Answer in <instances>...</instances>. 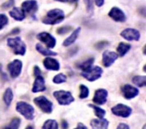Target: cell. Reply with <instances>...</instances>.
<instances>
[{
    "label": "cell",
    "mask_w": 146,
    "mask_h": 129,
    "mask_svg": "<svg viewBox=\"0 0 146 129\" xmlns=\"http://www.w3.org/2000/svg\"><path fill=\"white\" fill-rule=\"evenodd\" d=\"M117 54L116 52L106 50L102 53V64L105 67L111 66L117 60Z\"/></svg>",
    "instance_id": "obj_14"
},
{
    "label": "cell",
    "mask_w": 146,
    "mask_h": 129,
    "mask_svg": "<svg viewBox=\"0 0 146 129\" xmlns=\"http://www.w3.org/2000/svg\"><path fill=\"white\" fill-rule=\"evenodd\" d=\"M35 104L44 113H51L53 110V103L45 97H38L34 99Z\"/></svg>",
    "instance_id": "obj_5"
},
{
    "label": "cell",
    "mask_w": 146,
    "mask_h": 129,
    "mask_svg": "<svg viewBox=\"0 0 146 129\" xmlns=\"http://www.w3.org/2000/svg\"><path fill=\"white\" fill-rule=\"evenodd\" d=\"M108 16L113 20H114L116 22H120V23L125 22L127 19L126 15L123 13V11L117 7H113L108 13Z\"/></svg>",
    "instance_id": "obj_13"
},
{
    "label": "cell",
    "mask_w": 146,
    "mask_h": 129,
    "mask_svg": "<svg viewBox=\"0 0 146 129\" xmlns=\"http://www.w3.org/2000/svg\"><path fill=\"white\" fill-rule=\"evenodd\" d=\"M102 69L99 66L92 67L86 71L82 72V75L89 81H94L96 80H98L102 75Z\"/></svg>",
    "instance_id": "obj_6"
},
{
    "label": "cell",
    "mask_w": 146,
    "mask_h": 129,
    "mask_svg": "<svg viewBox=\"0 0 146 129\" xmlns=\"http://www.w3.org/2000/svg\"><path fill=\"white\" fill-rule=\"evenodd\" d=\"M23 67V63L19 60H15L12 62H10L8 65V70L9 71V74L12 78H16L18 77L22 71Z\"/></svg>",
    "instance_id": "obj_9"
},
{
    "label": "cell",
    "mask_w": 146,
    "mask_h": 129,
    "mask_svg": "<svg viewBox=\"0 0 146 129\" xmlns=\"http://www.w3.org/2000/svg\"><path fill=\"white\" fill-rule=\"evenodd\" d=\"M121 91H122V94L124 97V98L128 99V100L134 98L139 93V90L136 87L131 86V85H129V84H125L122 86Z\"/></svg>",
    "instance_id": "obj_11"
},
{
    "label": "cell",
    "mask_w": 146,
    "mask_h": 129,
    "mask_svg": "<svg viewBox=\"0 0 146 129\" xmlns=\"http://www.w3.org/2000/svg\"><path fill=\"white\" fill-rule=\"evenodd\" d=\"M35 49L36 50L40 53L41 55L43 56H48V57H50V56H57V53L56 52H54L52 50H50L46 48H44V46L40 44H37L36 46H35Z\"/></svg>",
    "instance_id": "obj_22"
},
{
    "label": "cell",
    "mask_w": 146,
    "mask_h": 129,
    "mask_svg": "<svg viewBox=\"0 0 146 129\" xmlns=\"http://www.w3.org/2000/svg\"><path fill=\"white\" fill-rule=\"evenodd\" d=\"M108 41H101V42H98V43L96 45H95V47L96 48H98V50H102L103 49L104 47H106V46H108Z\"/></svg>",
    "instance_id": "obj_34"
},
{
    "label": "cell",
    "mask_w": 146,
    "mask_h": 129,
    "mask_svg": "<svg viewBox=\"0 0 146 129\" xmlns=\"http://www.w3.org/2000/svg\"><path fill=\"white\" fill-rule=\"evenodd\" d=\"M120 35L128 41H138L140 39L139 31L135 29H132V28L123 29L120 33Z\"/></svg>",
    "instance_id": "obj_8"
},
{
    "label": "cell",
    "mask_w": 146,
    "mask_h": 129,
    "mask_svg": "<svg viewBox=\"0 0 146 129\" xmlns=\"http://www.w3.org/2000/svg\"><path fill=\"white\" fill-rule=\"evenodd\" d=\"M130 49H131V45L129 44L120 42L117 47V52L120 57H123L129 51Z\"/></svg>",
    "instance_id": "obj_21"
},
{
    "label": "cell",
    "mask_w": 146,
    "mask_h": 129,
    "mask_svg": "<svg viewBox=\"0 0 146 129\" xmlns=\"http://www.w3.org/2000/svg\"><path fill=\"white\" fill-rule=\"evenodd\" d=\"M21 9L25 13L34 15L38 10V3L36 0H26L23 2Z\"/></svg>",
    "instance_id": "obj_12"
},
{
    "label": "cell",
    "mask_w": 146,
    "mask_h": 129,
    "mask_svg": "<svg viewBox=\"0 0 146 129\" xmlns=\"http://www.w3.org/2000/svg\"><path fill=\"white\" fill-rule=\"evenodd\" d=\"M7 44L13 50L15 55L25 56L26 52V45L20 37L9 38L7 40Z\"/></svg>",
    "instance_id": "obj_2"
},
{
    "label": "cell",
    "mask_w": 146,
    "mask_h": 129,
    "mask_svg": "<svg viewBox=\"0 0 146 129\" xmlns=\"http://www.w3.org/2000/svg\"><path fill=\"white\" fill-rule=\"evenodd\" d=\"M66 75H65L64 74L60 73L58 75H56L54 78H53V82L56 84H60V83H64L66 81Z\"/></svg>",
    "instance_id": "obj_30"
},
{
    "label": "cell",
    "mask_w": 146,
    "mask_h": 129,
    "mask_svg": "<svg viewBox=\"0 0 146 129\" xmlns=\"http://www.w3.org/2000/svg\"><path fill=\"white\" fill-rule=\"evenodd\" d=\"M72 29L71 26H63L57 29V34H65L68 32H70Z\"/></svg>",
    "instance_id": "obj_33"
},
{
    "label": "cell",
    "mask_w": 146,
    "mask_h": 129,
    "mask_svg": "<svg viewBox=\"0 0 146 129\" xmlns=\"http://www.w3.org/2000/svg\"><path fill=\"white\" fill-rule=\"evenodd\" d=\"M108 95V92L106 89H102V88L98 89L94 93V97H93L92 101L97 105H103L107 101Z\"/></svg>",
    "instance_id": "obj_15"
},
{
    "label": "cell",
    "mask_w": 146,
    "mask_h": 129,
    "mask_svg": "<svg viewBox=\"0 0 146 129\" xmlns=\"http://www.w3.org/2000/svg\"><path fill=\"white\" fill-rule=\"evenodd\" d=\"M8 23H9L8 17L5 15H3V14H1L0 15V30L2 29H3L7 25Z\"/></svg>",
    "instance_id": "obj_31"
},
{
    "label": "cell",
    "mask_w": 146,
    "mask_h": 129,
    "mask_svg": "<svg viewBox=\"0 0 146 129\" xmlns=\"http://www.w3.org/2000/svg\"><path fill=\"white\" fill-rule=\"evenodd\" d=\"M34 75H35V77L39 76V75H41V71L39 68V66H37V65H35L34 67Z\"/></svg>",
    "instance_id": "obj_36"
},
{
    "label": "cell",
    "mask_w": 146,
    "mask_h": 129,
    "mask_svg": "<svg viewBox=\"0 0 146 129\" xmlns=\"http://www.w3.org/2000/svg\"><path fill=\"white\" fill-rule=\"evenodd\" d=\"M42 129H58V124L56 120L49 119L44 122Z\"/></svg>",
    "instance_id": "obj_27"
},
{
    "label": "cell",
    "mask_w": 146,
    "mask_h": 129,
    "mask_svg": "<svg viewBox=\"0 0 146 129\" xmlns=\"http://www.w3.org/2000/svg\"><path fill=\"white\" fill-rule=\"evenodd\" d=\"M104 2H105V0H94V3L98 7H102L104 4Z\"/></svg>",
    "instance_id": "obj_38"
},
{
    "label": "cell",
    "mask_w": 146,
    "mask_h": 129,
    "mask_svg": "<svg viewBox=\"0 0 146 129\" xmlns=\"http://www.w3.org/2000/svg\"><path fill=\"white\" fill-rule=\"evenodd\" d=\"M25 129H35V128H34V127H33V126H28V127H27Z\"/></svg>",
    "instance_id": "obj_42"
},
{
    "label": "cell",
    "mask_w": 146,
    "mask_h": 129,
    "mask_svg": "<svg viewBox=\"0 0 146 129\" xmlns=\"http://www.w3.org/2000/svg\"><path fill=\"white\" fill-rule=\"evenodd\" d=\"M117 129H130L129 125H127L126 123H120L118 126H117Z\"/></svg>",
    "instance_id": "obj_37"
},
{
    "label": "cell",
    "mask_w": 146,
    "mask_h": 129,
    "mask_svg": "<svg viewBox=\"0 0 146 129\" xmlns=\"http://www.w3.org/2000/svg\"><path fill=\"white\" fill-rule=\"evenodd\" d=\"M84 3L86 4L87 11L88 13H92L93 11V3L94 0H84Z\"/></svg>",
    "instance_id": "obj_32"
},
{
    "label": "cell",
    "mask_w": 146,
    "mask_h": 129,
    "mask_svg": "<svg viewBox=\"0 0 146 129\" xmlns=\"http://www.w3.org/2000/svg\"><path fill=\"white\" fill-rule=\"evenodd\" d=\"M65 19V14L61 9H54L50 11L42 19V23L44 24L49 25H55L61 23Z\"/></svg>",
    "instance_id": "obj_1"
},
{
    "label": "cell",
    "mask_w": 146,
    "mask_h": 129,
    "mask_svg": "<svg viewBox=\"0 0 146 129\" xmlns=\"http://www.w3.org/2000/svg\"><path fill=\"white\" fill-rule=\"evenodd\" d=\"M14 3H15V0H9L8 2L4 3L2 5V7H3V9H9V8H10V7H12V6L14 5Z\"/></svg>",
    "instance_id": "obj_35"
},
{
    "label": "cell",
    "mask_w": 146,
    "mask_h": 129,
    "mask_svg": "<svg viewBox=\"0 0 146 129\" xmlns=\"http://www.w3.org/2000/svg\"><path fill=\"white\" fill-rule=\"evenodd\" d=\"M75 129H88V128H87L83 123H78L77 127Z\"/></svg>",
    "instance_id": "obj_41"
},
{
    "label": "cell",
    "mask_w": 146,
    "mask_h": 129,
    "mask_svg": "<svg viewBox=\"0 0 146 129\" xmlns=\"http://www.w3.org/2000/svg\"><path fill=\"white\" fill-rule=\"evenodd\" d=\"M89 107H92V108L94 110V113H95V115H96L99 119L104 118V116L106 114V112H105L104 109H102V108L98 107V106L92 105V104H89Z\"/></svg>",
    "instance_id": "obj_28"
},
{
    "label": "cell",
    "mask_w": 146,
    "mask_h": 129,
    "mask_svg": "<svg viewBox=\"0 0 146 129\" xmlns=\"http://www.w3.org/2000/svg\"><path fill=\"white\" fill-rule=\"evenodd\" d=\"M44 90H45V82H44V77L42 75L36 76V78L34 81L32 91L34 93H37V92L44 91Z\"/></svg>",
    "instance_id": "obj_17"
},
{
    "label": "cell",
    "mask_w": 146,
    "mask_h": 129,
    "mask_svg": "<svg viewBox=\"0 0 146 129\" xmlns=\"http://www.w3.org/2000/svg\"><path fill=\"white\" fill-rule=\"evenodd\" d=\"M93 63H94V58H88V60H86L83 62H82L81 64H79L77 65V67L79 69H81L82 71H88L92 67Z\"/></svg>",
    "instance_id": "obj_23"
},
{
    "label": "cell",
    "mask_w": 146,
    "mask_h": 129,
    "mask_svg": "<svg viewBox=\"0 0 146 129\" xmlns=\"http://www.w3.org/2000/svg\"><path fill=\"white\" fill-rule=\"evenodd\" d=\"M132 110L131 107H129L127 105L124 104H117L116 106H114L113 107H112V112L113 114L116 115L117 116H121V117H124L127 118L131 115Z\"/></svg>",
    "instance_id": "obj_7"
},
{
    "label": "cell",
    "mask_w": 146,
    "mask_h": 129,
    "mask_svg": "<svg viewBox=\"0 0 146 129\" xmlns=\"http://www.w3.org/2000/svg\"><path fill=\"white\" fill-rule=\"evenodd\" d=\"M54 97L57 100L58 103L60 105H63V106H66V105H70L72 102L75 101V98L73 97L72 93L70 91H56L53 93Z\"/></svg>",
    "instance_id": "obj_4"
},
{
    "label": "cell",
    "mask_w": 146,
    "mask_h": 129,
    "mask_svg": "<svg viewBox=\"0 0 146 129\" xmlns=\"http://www.w3.org/2000/svg\"><path fill=\"white\" fill-rule=\"evenodd\" d=\"M56 1H58V2H63V3H70L78 2V0H56Z\"/></svg>",
    "instance_id": "obj_40"
},
{
    "label": "cell",
    "mask_w": 146,
    "mask_h": 129,
    "mask_svg": "<svg viewBox=\"0 0 146 129\" xmlns=\"http://www.w3.org/2000/svg\"><path fill=\"white\" fill-rule=\"evenodd\" d=\"M20 123H21V120L19 117H14L11 120V122L4 128H3V129H19Z\"/></svg>",
    "instance_id": "obj_25"
},
{
    "label": "cell",
    "mask_w": 146,
    "mask_h": 129,
    "mask_svg": "<svg viewBox=\"0 0 146 129\" xmlns=\"http://www.w3.org/2000/svg\"><path fill=\"white\" fill-rule=\"evenodd\" d=\"M45 69L49 71H59L60 70V63L57 60L51 57L45 58L43 61Z\"/></svg>",
    "instance_id": "obj_16"
},
{
    "label": "cell",
    "mask_w": 146,
    "mask_h": 129,
    "mask_svg": "<svg viewBox=\"0 0 146 129\" xmlns=\"http://www.w3.org/2000/svg\"><path fill=\"white\" fill-rule=\"evenodd\" d=\"M133 83L136 86H138L139 87H143L145 86L146 84V77L145 75L142 76V75H136L133 78L132 80Z\"/></svg>",
    "instance_id": "obj_26"
},
{
    "label": "cell",
    "mask_w": 146,
    "mask_h": 129,
    "mask_svg": "<svg viewBox=\"0 0 146 129\" xmlns=\"http://www.w3.org/2000/svg\"><path fill=\"white\" fill-rule=\"evenodd\" d=\"M9 15L17 21H22L25 18V13L20 8H14L11 11H9Z\"/></svg>",
    "instance_id": "obj_20"
},
{
    "label": "cell",
    "mask_w": 146,
    "mask_h": 129,
    "mask_svg": "<svg viewBox=\"0 0 146 129\" xmlns=\"http://www.w3.org/2000/svg\"><path fill=\"white\" fill-rule=\"evenodd\" d=\"M14 98V94H13V91L11 88H7L4 94H3V101L5 102V104L7 106H9L13 101Z\"/></svg>",
    "instance_id": "obj_24"
},
{
    "label": "cell",
    "mask_w": 146,
    "mask_h": 129,
    "mask_svg": "<svg viewBox=\"0 0 146 129\" xmlns=\"http://www.w3.org/2000/svg\"><path fill=\"white\" fill-rule=\"evenodd\" d=\"M89 96V89L85 85H81L80 86V94L79 97L81 99H85Z\"/></svg>",
    "instance_id": "obj_29"
},
{
    "label": "cell",
    "mask_w": 146,
    "mask_h": 129,
    "mask_svg": "<svg viewBox=\"0 0 146 129\" xmlns=\"http://www.w3.org/2000/svg\"><path fill=\"white\" fill-rule=\"evenodd\" d=\"M16 111L24 116L28 120H33L35 118V108L25 101H19L16 105Z\"/></svg>",
    "instance_id": "obj_3"
},
{
    "label": "cell",
    "mask_w": 146,
    "mask_h": 129,
    "mask_svg": "<svg viewBox=\"0 0 146 129\" xmlns=\"http://www.w3.org/2000/svg\"><path fill=\"white\" fill-rule=\"evenodd\" d=\"M80 31H81V28H80V27H78V28H76V29H75L72 33V34H71L68 38H66V39L64 40V42H63V46L67 47V46H70V45H72V44H74V42L76 40L78 35H79V34H80Z\"/></svg>",
    "instance_id": "obj_19"
},
{
    "label": "cell",
    "mask_w": 146,
    "mask_h": 129,
    "mask_svg": "<svg viewBox=\"0 0 146 129\" xmlns=\"http://www.w3.org/2000/svg\"><path fill=\"white\" fill-rule=\"evenodd\" d=\"M142 129H146V126H145H145L143 127V128H142Z\"/></svg>",
    "instance_id": "obj_43"
},
{
    "label": "cell",
    "mask_w": 146,
    "mask_h": 129,
    "mask_svg": "<svg viewBox=\"0 0 146 129\" xmlns=\"http://www.w3.org/2000/svg\"><path fill=\"white\" fill-rule=\"evenodd\" d=\"M37 39L46 44L47 48L53 49L56 44V40L50 34L47 32H41L37 34Z\"/></svg>",
    "instance_id": "obj_10"
},
{
    "label": "cell",
    "mask_w": 146,
    "mask_h": 129,
    "mask_svg": "<svg viewBox=\"0 0 146 129\" xmlns=\"http://www.w3.org/2000/svg\"><path fill=\"white\" fill-rule=\"evenodd\" d=\"M61 124H62V128L63 129H67L68 127H69V125H68V123H67V122L66 120H62Z\"/></svg>",
    "instance_id": "obj_39"
},
{
    "label": "cell",
    "mask_w": 146,
    "mask_h": 129,
    "mask_svg": "<svg viewBox=\"0 0 146 129\" xmlns=\"http://www.w3.org/2000/svg\"><path fill=\"white\" fill-rule=\"evenodd\" d=\"M108 125H109V122L105 118L92 119L91 121V127L92 128V129H108Z\"/></svg>",
    "instance_id": "obj_18"
}]
</instances>
